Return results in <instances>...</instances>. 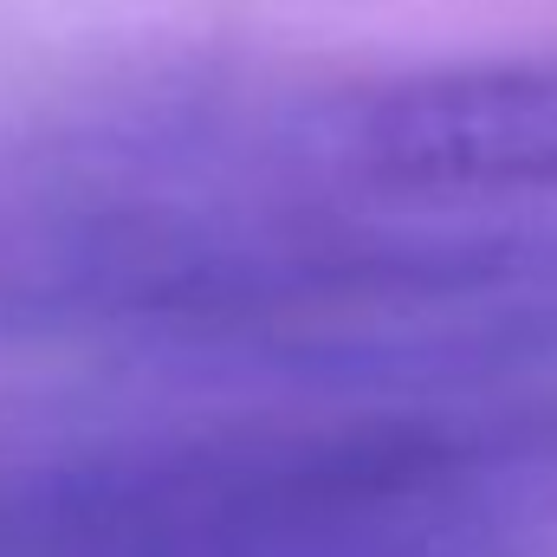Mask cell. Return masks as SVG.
Listing matches in <instances>:
<instances>
[{"mask_svg":"<svg viewBox=\"0 0 557 557\" xmlns=\"http://www.w3.org/2000/svg\"><path fill=\"white\" fill-rule=\"evenodd\" d=\"M0 557H557V383L52 434L0 454Z\"/></svg>","mask_w":557,"mask_h":557,"instance_id":"1","label":"cell"}]
</instances>
